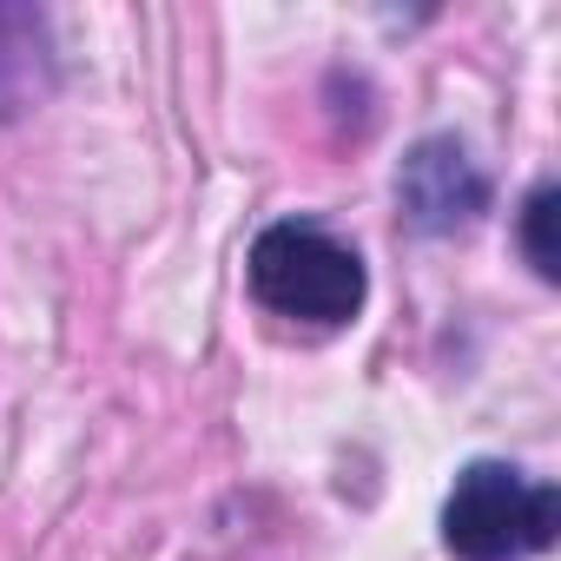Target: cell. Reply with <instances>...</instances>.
I'll return each mask as SVG.
<instances>
[{
    "mask_svg": "<svg viewBox=\"0 0 561 561\" xmlns=\"http://www.w3.org/2000/svg\"><path fill=\"white\" fill-rule=\"evenodd\" d=\"M397 198L416 231H462L489 205V179L476 172L462 139H423L397 172Z\"/></svg>",
    "mask_w": 561,
    "mask_h": 561,
    "instance_id": "obj_3",
    "label": "cell"
},
{
    "mask_svg": "<svg viewBox=\"0 0 561 561\" xmlns=\"http://www.w3.org/2000/svg\"><path fill=\"white\" fill-rule=\"evenodd\" d=\"M561 495L508 462H469L443 502V541L456 561H528L554 541Z\"/></svg>",
    "mask_w": 561,
    "mask_h": 561,
    "instance_id": "obj_2",
    "label": "cell"
},
{
    "mask_svg": "<svg viewBox=\"0 0 561 561\" xmlns=\"http://www.w3.org/2000/svg\"><path fill=\"white\" fill-rule=\"evenodd\" d=\"M548 218H554V185H535V192H528V205H522V244H528V264H535L541 277H554Z\"/></svg>",
    "mask_w": 561,
    "mask_h": 561,
    "instance_id": "obj_5",
    "label": "cell"
},
{
    "mask_svg": "<svg viewBox=\"0 0 561 561\" xmlns=\"http://www.w3.org/2000/svg\"><path fill=\"white\" fill-rule=\"evenodd\" d=\"M251 298L291 324H351L364 311V257L311 218H277L251 244Z\"/></svg>",
    "mask_w": 561,
    "mask_h": 561,
    "instance_id": "obj_1",
    "label": "cell"
},
{
    "mask_svg": "<svg viewBox=\"0 0 561 561\" xmlns=\"http://www.w3.org/2000/svg\"><path fill=\"white\" fill-rule=\"evenodd\" d=\"M54 87L47 21L34 8H0V113H27Z\"/></svg>",
    "mask_w": 561,
    "mask_h": 561,
    "instance_id": "obj_4",
    "label": "cell"
}]
</instances>
